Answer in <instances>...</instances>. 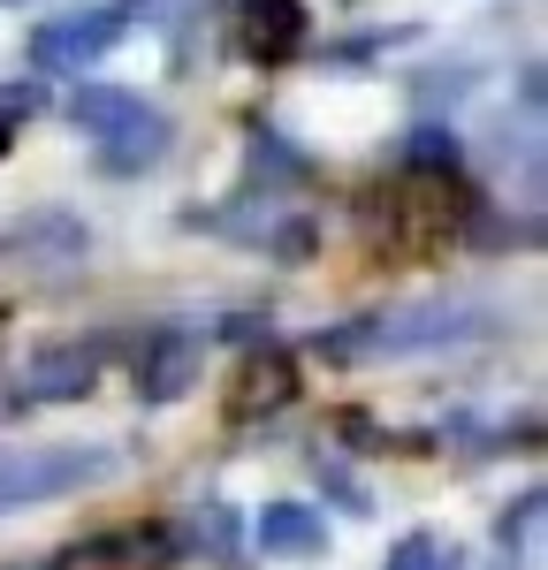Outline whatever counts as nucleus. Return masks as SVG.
I'll return each instance as SVG.
<instances>
[{
  "label": "nucleus",
  "mask_w": 548,
  "mask_h": 570,
  "mask_svg": "<svg viewBox=\"0 0 548 570\" xmlns=\"http://www.w3.org/2000/svg\"><path fill=\"white\" fill-rule=\"evenodd\" d=\"M290 395H297V365L274 351V357H252V365L228 381V403H222V411H228V419H260V411H282Z\"/></svg>",
  "instance_id": "3"
},
{
  "label": "nucleus",
  "mask_w": 548,
  "mask_h": 570,
  "mask_svg": "<svg viewBox=\"0 0 548 570\" xmlns=\"http://www.w3.org/2000/svg\"><path fill=\"white\" fill-rule=\"evenodd\" d=\"M0 153H8V130H0Z\"/></svg>",
  "instance_id": "4"
},
{
  "label": "nucleus",
  "mask_w": 548,
  "mask_h": 570,
  "mask_svg": "<svg viewBox=\"0 0 548 570\" xmlns=\"http://www.w3.org/2000/svg\"><path fill=\"white\" fill-rule=\"evenodd\" d=\"M236 46L252 61H290L305 46V8L297 0H236Z\"/></svg>",
  "instance_id": "2"
},
{
  "label": "nucleus",
  "mask_w": 548,
  "mask_h": 570,
  "mask_svg": "<svg viewBox=\"0 0 548 570\" xmlns=\"http://www.w3.org/2000/svg\"><path fill=\"white\" fill-rule=\"evenodd\" d=\"M464 220H472V190L464 183L442 176V168H411L373 206V252L389 266H427L464 236Z\"/></svg>",
  "instance_id": "1"
}]
</instances>
